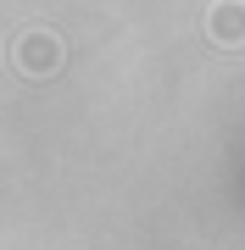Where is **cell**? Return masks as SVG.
<instances>
[{"label": "cell", "instance_id": "1", "mask_svg": "<svg viewBox=\"0 0 245 250\" xmlns=\"http://www.w3.org/2000/svg\"><path fill=\"white\" fill-rule=\"evenodd\" d=\"M11 62H17L28 78H50V72H62V39L45 34V28H22V34L11 39Z\"/></svg>", "mask_w": 245, "mask_h": 250}, {"label": "cell", "instance_id": "2", "mask_svg": "<svg viewBox=\"0 0 245 250\" xmlns=\"http://www.w3.org/2000/svg\"><path fill=\"white\" fill-rule=\"evenodd\" d=\"M206 28H212L218 45H245V0H218Z\"/></svg>", "mask_w": 245, "mask_h": 250}]
</instances>
